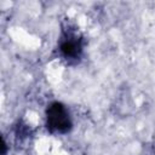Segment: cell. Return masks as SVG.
<instances>
[{
	"label": "cell",
	"mask_w": 155,
	"mask_h": 155,
	"mask_svg": "<svg viewBox=\"0 0 155 155\" xmlns=\"http://www.w3.org/2000/svg\"><path fill=\"white\" fill-rule=\"evenodd\" d=\"M61 51L65 57H76L80 52V44L76 40H64L61 45Z\"/></svg>",
	"instance_id": "obj_2"
},
{
	"label": "cell",
	"mask_w": 155,
	"mask_h": 155,
	"mask_svg": "<svg viewBox=\"0 0 155 155\" xmlns=\"http://www.w3.org/2000/svg\"><path fill=\"white\" fill-rule=\"evenodd\" d=\"M46 119H47V128L51 132L65 133L71 127L68 111L62 103L58 102L52 103L46 110Z\"/></svg>",
	"instance_id": "obj_1"
}]
</instances>
